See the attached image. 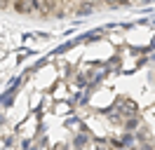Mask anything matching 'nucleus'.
Returning a JSON list of instances; mask_svg holds the SVG:
<instances>
[{"label": "nucleus", "mask_w": 155, "mask_h": 150, "mask_svg": "<svg viewBox=\"0 0 155 150\" xmlns=\"http://www.w3.org/2000/svg\"><path fill=\"white\" fill-rule=\"evenodd\" d=\"M35 9L40 14H49V12H57V2L54 0H35Z\"/></svg>", "instance_id": "1"}, {"label": "nucleus", "mask_w": 155, "mask_h": 150, "mask_svg": "<svg viewBox=\"0 0 155 150\" xmlns=\"http://www.w3.org/2000/svg\"><path fill=\"white\" fill-rule=\"evenodd\" d=\"M14 9L19 14H31V12H35V2L33 0H21V2H14Z\"/></svg>", "instance_id": "2"}, {"label": "nucleus", "mask_w": 155, "mask_h": 150, "mask_svg": "<svg viewBox=\"0 0 155 150\" xmlns=\"http://www.w3.org/2000/svg\"><path fill=\"white\" fill-rule=\"evenodd\" d=\"M120 103H122V110H125L127 115H136V110H139V106H136L134 101H127V99H125V101H120Z\"/></svg>", "instance_id": "3"}, {"label": "nucleus", "mask_w": 155, "mask_h": 150, "mask_svg": "<svg viewBox=\"0 0 155 150\" xmlns=\"http://www.w3.org/2000/svg\"><path fill=\"white\" fill-rule=\"evenodd\" d=\"M75 9H78V14H87V12H92V5H80Z\"/></svg>", "instance_id": "4"}, {"label": "nucleus", "mask_w": 155, "mask_h": 150, "mask_svg": "<svg viewBox=\"0 0 155 150\" xmlns=\"http://www.w3.org/2000/svg\"><path fill=\"white\" fill-rule=\"evenodd\" d=\"M136 122H139V120H136V117H134V120L129 117V120H127V129H134V127H136Z\"/></svg>", "instance_id": "5"}, {"label": "nucleus", "mask_w": 155, "mask_h": 150, "mask_svg": "<svg viewBox=\"0 0 155 150\" xmlns=\"http://www.w3.org/2000/svg\"><path fill=\"white\" fill-rule=\"evenodd\" d=\"M82 145H85V139H82V136H80V139H75V148H82Z\"/></svg>", "instance_id": "6"}, {"label": "nucleus", "mask_w": 155, "mask_h": 150, "mask_svg": "<svg viewBox=\"0 0 155 150\" xmlns=\"http://www.w3.org/2000/svg\"><path fill=\"white\" fill-rule=\"evenodd\" d=\"M52 150H66V145H64V143H59V145H54Z\"/></svg>", "instance_id": "7"}, {"label": "nucleus", "mask_w": 155, "mask_h": 150, "mask_svg": "<svg viewBox=\"0 0 155 150\" xmlns=\"http://www.w3.org/2000/svg\"><path fill=\"white\" fill-rule=\"evenodd\" d=\"M97 150H106V148H104V145H99V148H97Z\"/></svg>", "instance_id": "8"}]
</instances>
